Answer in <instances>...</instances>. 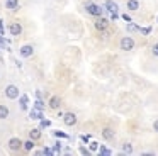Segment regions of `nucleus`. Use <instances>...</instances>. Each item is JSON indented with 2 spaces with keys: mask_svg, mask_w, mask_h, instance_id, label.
Returning a JSON list of instances; mask_svg holds the SVG:
<instances>
[{
  "mask_svg": "<svg viewBox=\"0 0 158 156\" xmlns=\"http://www.w3.org/2000/svg\"><path fill=\"white\" fill-rule=\"evenodd\" d=\"M85 9H87V12H89L90 15H94V17H100L104 14V9L100 5H97V3H87Z\"/></svg>",
  "mask_w": 158,
  "mask_h": 156,
  "instance_id": "obj_1",
  "label": "nucleus"
},
{
  "mask_svg": "<svg viewBox=\"0 0 158 156\" xmlns=\"http://www.w3.org/2000/svg\"><path fill=\"white\" fill-rule=\"evenodd\" d=\"M19 88L15 87V85H7L5 87V97L10 98V100H14V98H19Z\"/></svg>",
  "mask_w": 158,
  "mask_h": 156,
  "instance_id": "obj_2",
  "label": "nucleus"
},
{
  "mask_svg": "<svg viewBox=\"0 0 158 156\" xmlns=\"http://www.w3.org/2000/svg\"><path fill=\"white\" fill-rule=\"evenodd\" d=\"M133 47H134V39H133V37L126 36V37L121 39V49H123V51H131Z\"/></svg>",
  "mask_w": 158,
  "mask_h": 156,
  "instance_id": "obj_3",
  "label": "nucleus"
},
{
  "mask_svg": "<svg viewBox=\"0 0 158 156\" xmlns=\"http://www.w3.org/2000/svg\"><path fill=\"white\" fill-rule=\"evenodd\" d=\"M63 122H65L68 127H72V125L77 124V115L73 114V112H66V114H63Z\"/></svg>",
  "mask_w": 158,
  "mask_h": 156,
  "instance_id": "obj_4",
  "label": "nucleus"
},
{
  "mask_svg": "<svg viewBox=\"0 0 158 156\" xmlns=\"http://www.w3.org/2000/svg\"><path fill=\"white\" fill-rule=\"evenodd\" d=\"M24 146V142L21 141L19 138H12V139H9V148L12 149V151H19V149Z\"/></svg>",
  "mask_w": 158,
  "mask_h": 156,
  "instance_id": "obj_5",
  "label": "nucleus"
},
{
  "mask_svg": "<svg viewBox=\"0 0 158 156\" xmlns=\"http://www.w3.org/2000/svg\"><path fill=\"white\" fill-rule=\"evenodd\" d=\"M19 53H21L22 58H31L32 53H34V47H32L31 44H24V46L19 49Z\"/></svg>",
  "mask_w": 158,
  "mask_h": 156,
  "instance_id": "obj_6",
  "label": "nucleus"
},
{
  "mask_svg": "<svg viewBox=\"0 0 158 156\" xmlns=\"http://www.w3.org/2000/svg\"><path fill=\"white\" fill-rule=\"evenodd\" d=\"M94 26H95V29L97 31H106L107 29V26H109V20L106 19V17H97V20H95V24H94Z\"/></svg>",
  "mask_w": 158,
  "mask_h": 156,
  "instance_id": "obj_7",
  "label": "nucleus"
},
{
  "mask_svg": "<svg viewBox=\"0 0 158 156\" xmlns=\"http://www.w3.org/2000/svg\"><path fill=\"white\" fill-rule=\"evenodd\" d=\"M9 32H10L12 36H21L22 34V26L19 22H12L10 26H9Z\"/></svg>",
  "mask_w": 158,
  "mask_h": 156,
  "instance_id": "obj_8",
  "label": "nucleus"
},
{
  "mask_svg": "<svg viewBox=\"0 0 158 156\" xmlns=\"http://www.w3.org/2000/svg\"><path fill=\"white\" fill-rule=\"evenodd\" d=\"M104 7H106V10H109L110 14H117V3L112 2V0H106V3H104Z\"/></svg>",
  "mask_w": 158,
  "mask_h": 156,
  "instance_id": "obj_9",
  "label": "nucleus"
},
{
  "mask_svg": "<svg viewBox=\"0 0 158 156\" xmlns=\"http://www.w3.org/2000/svg\"><path fill=\"white\" fill-rule=\"evenodd\" d=\"M49 109H53V110H56V109H60V105H61V98H60V97H56V95H55V97H51V98H49Z\"/></svg>",
  "mask_w": 158,
  "mask_h": 156,
  "instance_id": "obj_10",
  "label": "nucleus"
},
{
  "mask_svg": "<svg viewBox=\"0 0 158 156\" xmlns=\"http://www.w3.org/2000/svg\"><path fill=\"white\" fill-rule=\"evenodd\" d=\"M29 117L34 119V121H41V119H43V110H41V109H36L34 107L31 112H29Z\"/></svg>",
  "mask_w": 158,
  "mask_h": 156,
  "instance_id": "obj_11",
  "label": "nucleus"
},
{
  "mask_svg": "<svg viewBox=\"0 0 158 156\" xmlns=\"http://www.w3.org/2000/svg\"><path fill=\"white\" fill-rule=\"evenodd\" d=\"M29 138H31V139H34V141H38V139L41 138V127L31 129V131H29Z\"/></svg>",
  "mask_w": 158,
  "mask_h": 156,
  "instance_id": "obj_12",
  "label": "nucleus"
},
{
  "mask_svg": "<svg viewBox=\"0 0 158 156\" xmlns=\"http://www.w3.org/2000/svg\"><path fill=\"white\" fill-rule=\"evenodd\" d=\"M5 7L9 10H17L19 9V0H5Z\"/></svg>",
  "mask_w": 158,
  "mask_h": 156,
  "instance_id": "obj_13",
  "label": "nucleus"
},
{
  "mask_svg": "<svg viewBox=\"0 0 158 156\" xmlns=\"http://www.w3.org/2000/svg\"><path fill=\"white\" fill-rule=\"evenodd\" d=\"M102 138L106 139V141H110V139H114V131H112V129H109V127L104 129V131H102Z\"/></svg>",
  "mask_w": 158,
  "mask_h": 156,
  "instance_id": "obj_14",
  "label": "nucleus"
},
{
  "mask_svg": "<svg viewBox=\"0 0 158 156\" xmlns=\"http://www.w3.org/2000/svg\"><path fill=\"white\" fill-rule=\"evenodd\" d=\"M9 107L7 105H0V119H7L9 117Z\"/></svg>",
  "mask_w": 158,
  "mask_h": 156,
  "instance_id": "obj_15",
  "label": "nucleus"
},
{
  "mask_svg": "<svg viewBox=\"0 0 158 156\" xmlns=\"http://www.w3.org/2000/svg\"><path fill=\"white\" fill-rule=\"evenodd\" d=\"M34 139H31V138H29L27 139V141H24V149H26V151H32V149H34Z\"/></svg>",
  "mask_w": 158,
  "mask_h": 156,
  "instance_id": "obj_16",
  "label": "nucleus"
},
{
  "mask_svg": "<svg viewBox=\"0 0 158 156\" xmlns=\"http://www.w3.org/2000/svg\"><path fill=\"white\" fill-rule=\"evenodd\" d=\"M127 9H129V10H138V9H139L138 0H127Z\"/></svg>",
  "mask_w": 158,
  "mask_h": 156,
  "instance_id": "obj_17",
  "label": "nucleus"
},
{
  "mask_svg": "<svg viewBox=\"0 0 158 156\" xmlns=\"http://www.w3.org/2000/svg\"><path fill=\"white\" fill-rule=\"evenodd\" d=\"M19 102H21V109H22V110H27V102H29V97H27V95H22Z\"/></svg>",
  "mask_w": 158,
  "mask_h": 156,
  "instance_id": "obj_18",
  "label": "nucleus"
},
{
  "mask_svg": "<svg viewBox=\"0 0 158 156\" xmlns=\"http://www.w3.org/2000/svg\"><path fill=\"white\" fill-rule=\"evenodd\" d=\"M123 151L126 153V154H131V153H133V144H131V142H124V144H123Z\"/></svg>",
  "mask_w": 158,
  "mask_h": 156,
  "instance_id": "obj_19",
  "label": "nucleus"
},
{
  "mask_svg": "<svg viewBox=\"0 0 158 156\" xmlns=\"http://www.w3.org/2000/svg\"><path fill=\"white\" fill-rule=\"evenodd\" d=\"M127 31H129V32H136V31H139V27L136 26V24H133V22H129L127 24V27H126Z\"/></svg>",
  "mask_w": 158,
  "mask_h": 156,
  "instance_id": "obj_20",
  "label": "nucleus"
},
{
  "mask_svg": "<svg viewBox=\"0 0 158 156\" xmlns=\"http://www.w3.org/2000/svg\"><path fill=\"white\" fill-rule=\"evenodd\" d=\"M34 107H36V109H41V110H44V102H43L41 98L38 97V100L34 102Z\"/></svg>",
  "mask_w": 158,
  "mask_h": 156,
  "instance_id": "obj_21",
  "label": "nucleus"
},
{
  "mask_svg": "<svg viewBox=\"0 0 158 156\" xmlns=\"http://www.w3.org/2000/svg\"><path fill=\"white\" fill-rule=\"evenodd\" d=\"M49 125H51V122H49V121H46V119H41V129H43V127H49Z\"/></svg>",
  "mask_w": 158,
  "mask_h": 156,
  "instance_id": "obj_22",
  "label": "nucleus"
},
{
  "mask_svg": "<svg viewBox=\"0 0 158 156\" xmlns=\"http://www.w3.org/2000/svg\"><path fill=\"white\" fill-rule=\"evenodd\" d=\"M100 154H106V156H109L110 154V149H107V148H104V146H102V148H100Z\"/></svg>",
  "mask_w": 158,
  "mask_h": 156,
  "instance_id": "obj_23",
  "label": "nucleus"
},
{
  "mask_svg": "<svg viewBox=\"0 0 158 156\" xmlns=\"http://www.w3.org/2000/svg\"><path fill=\"white\" fill-rule=\"evenodd\" d=\"M97 148H99V144H97L95 141L90 142V151H97Z\"/></svg>",
  "mask_w": 158,
  "mask_h": 156,
  "instance_id": "obj_24",
  "label": "nucleus"
},
{
  "mask_svg": "<svg viewBox=\"0 0 158 156\" xmlns=\"http://www.w3.org/2000/svg\"><path fill=\"white\" fill-rule=\"evenodd\" d=\"M43 154H55V151L49 149V148H44V149H43Z\"/></svg>",
  "mask_w": 158,
  "mask_h": 156,
  "instance_id": "obj_25",
  "label": "nucleus"
},
{
  "mask_svg": "<svg viewBox=\"0 0 158 156\" xmlns=\"http://www.w3.org/2000/svg\"><path fill=\"white\" fill-rule=\"evenodd\" d=\"M53 151H55V153H60V151H61V142H56V144H55V149H53Z\"/></svg>",
  "mask_w": 158,
  "mask_h": 156,
  "instance_id": "obj_26",
  "label": "nucleus"
},
{
  "mask_svg": "<svg viewBox=\"0 0 158 156\" xmlns=\"http://www.w3.org/2000/svg\"><path fill=\"white\" fill-rule=\"evenodd\" d=\"M55 136H56V138H68V136H66L65 132H60V131H56V132H55Z\"/></svg>",
  "mask_w": 158,
  "mask_h": 156,
  "instance_id": "obj_27",
  "label": "nucleus"
},
{
  "mask_svg": "<svg viewBox=\"0 0 158 156\" xmlns=\"http://www.w3.org/2000/svg\"><path fill=\"white\" fill-rule=\"evenodd\" d=\"M153 54H155V56H158V43L153 44Z\"/></svg>",
  "mask_w": 158,
  "mask_h": 156,
  "instance_id": "obj_28",
  "label": "nucleus"
},
{
  "mask_svg": "<svg viewBox=\"0 0 158 156\" xmlns=\"http://www.w3.org/2000/svg\"><path fill=\"white\" fill-rule=\"evenodd\" d=\"M80 153H82V154H90V151H89V149H85L83 146L80 148Z\"/></svg>",
  "mask_w": 158,
  "mask_h": 156,
  "instance_id": "obj_29",
  "label": "nucleus"
},
{
  "mask_svg": "<svg viewBox=\"0 0 158 156\" xmlns=\"http://www.w3.org/2000/svg\"><path fill=\"white\" fill-rule=\"evenodd\" d=\"M139 31H141L143 34H148V32H151V27H146V29H139Z\"/></svg>",
  "mask_w": 158,
  "mask_h": 156,
  "instance_id": "obj_30",
  "label": "nucleus"
},
{
  "mask_svg": "<svg viewBox=\"0 0 158 156\" xmlns=\"http://www.w3.org/2000/svg\"><path fill=\"white\" fill-rule=\"evenodd\" d=\"M82 141L83 142H89L90 141V136H82Z\"/></svg>",
  "mask_w": 158,
  "mask_h": 156,
  "instance_id": "obj_31",
  "label": "nucleus"
},
{
  "mask_svg": "<svg viewBox=\"0 0 158 156\" xmlns=\"http://www.w3.org/2000/svg\"><path fill=\"white\" fill-rule=\"evenodd\" d=\"M117 17H119V14H110V19L112 20H117Z\"/></svg>",
  "mask_w": 158,
  "mask_h": 156,
  "instance_id": "obj_32",
  "label": "nucleus"
},
{
  "mask_svg": "<svg viewBox=\"0 0 158 156\" xmlns=\"http://www.w3.org/2000/svg\"><path fill=\"white\" fill-rule=\"evenodd\" d=\"M123 19H124V20H127V22H131V17L127 15V14H124V15H123Z\"/></svg>",
  "mask_w": 158,
  "mask_h": 156,
  "instance_id": "obj_33",
  "label": "nucleus"
},
{
  "mask_svg": "<svg viewBox=\"0 0 158 156\" xmlns=\"http://www.w3.org/2000/svg\"><path fill=\"white\" fill-rule=\"evenodd\" d=\"M153 127H155V131H156V132H158V119H156V121H155V122H153Z\"/></svg>",
  "mask_w": 158,
  "mask_h": 156,
  "instance_id": "obj_34",
  "label": "nucleus"
},
{
  "mask_svg": "<svg viewBox=\"0 0 158 156\" xmlns=\"http://www.w3.org/2000/svg\"><path fill=\"white\" fill-rule=\"evenodd\" d=\"M0 34H4V24H2V20H0Z\"/></svg>",
  "mask_w": 158,
  "mask_h": 156,
  "instance_id": "obj_35",
  "label": "nucleus"
},
{
  "mask_svg": "<svg viewBox=\"0 0 158 156\" xmlns=\"http://www.w3.org/2000/svg\"><path fill=\"white\" fill-rule=\"evenodd\" d=\"M156 22H158V17H156Z\"/></svg>",
  "mask_w": 158,
  "mask_h": 156,
  "instance_id": "obj_36",
  "label": "nucleus"
}]
</instances>
